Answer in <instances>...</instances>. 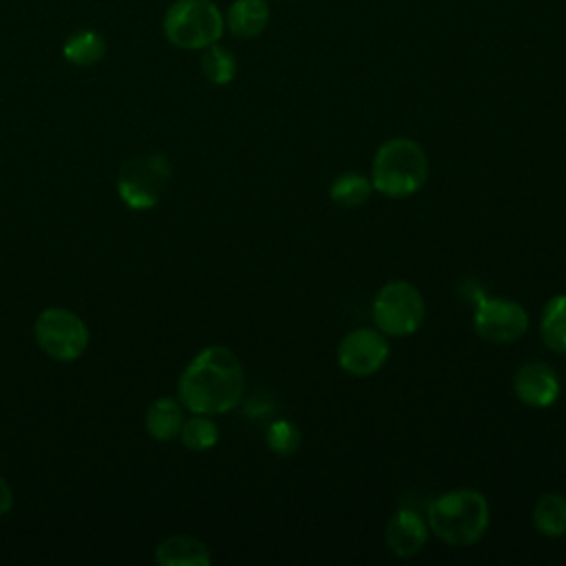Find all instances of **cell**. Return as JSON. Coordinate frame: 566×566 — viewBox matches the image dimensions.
<instances>
[{
  "label": "cell",
  "instance_id": "ac0fdd59",
  "mask_svg": "<svg viewBox=\"0 0 566 566\" xmlns=\"http://www.w3.org/2000/svg\"><path fill=\"white\" fill-rule=\"evenodd\" d=\"M371 190H374V186H371L369 177H365L363 172L349 170V172L338 175L332 181L329 199L340 208H358L369 199Z\"/></svg>",
  "mask_w": 566,
  "mask_h": 566
},
{
  "label": "cell",
  "instance_id": "e0dca14e",
  "mask_svg": "<svg viewBox=\"0 0 566 566\" xmlns=\"http://www.w3.org/2000/svg\"><path fill=\"white\" fill-rule=\"evenodd\" d=\"M533 524L546 537L566 533V497L562 493H544L533 509Z\"/></svg>",
  "mask_w": 566,
  "mask_h": 566
},
{
  "label": "cell",
  "instance_id": "52a82bcc",
  "mask_svg": "<svg viewBox=\"0 0 566 566\" xmlns=\"http://www.w3.org/2000/svg\"><path fill=\"white\" fill-rule=\"evenodd\" d=\"M38 347L53 360H77L88 347L86 323L66 307H46L38 314L33 325Z\"/></svg>",
  "mask_w": 566,
  "mask_h": 566
},
{
  "label": "cell",
  "instance_id": "8992f818",
  "mask_svg": "<svg viewBox=\"0 0 566 566\" xmlns=\"http://www.w3.org/2000/svg\"><path fill=\"white\" fill-rule=\"evenodd\" d=\"M172 177V166L166 155L148 153L130 157L117 175V195L133 210L155 208Z\"/></svg>",
  "mask_w": 566,
  "mask_h": 566
},
{
  "label": "cell",
  "instance_id": "7402d4cb",
  "mask_svg": "<svg viewBox=\"0 0 566 566\" xmlns=\"http://www.w3.org/2000/svg\"><path fill=\"white\" fill-rule=\"evenodd\" d=\"M13 506V491L9 486V482L0 475V517L7 515Z\"/></svg>",
  "mask_w": 566,
  "mask_h": 566
},
{
  "label": "cell",
  "instance_id": "44dd1931",
  "mask_svg": "<svg viewBox=\"0 0 566 566\" xmlns=\"http://www.w3.org/2000/svg\"><path fill=\"white\" fill-rule=\"evenodd\" d=\"M265 444L276 455H292L301 447V431L292 420L276 418L265 429Z\"/></svg>",
  "mask_w": 566,
  "mask_h": 566
},
{
  "label": "cell",
  "instance_id": "9c48e42d",
  "mask_svg": "<svg viewBox=\"0 0 566 566\" xmlns=\"http://www.w3.org/2000/svg\"><path fill=\"white\" fill-rule=\"evenodd\" d=\"M336 358L349 376H374L389 358V340L378 327H356L338 343Z\"/></svg>",
  "mask_w": 566,
  "mask_h": 566
},
{
  "label": "cell",
  "instance_id": "8fae6325",
  "mask_svg": "<svg viewBox=\"0 0 566 566\" xmlns=\"http://www.w3.org/2000/svg\"><path fill=\"white\" fill-rule=\"evenodd\" d=\"M429 539V524L413 509H398L387 526L385 542L396 557H413Z\"/></svg>",
  "mask_w": 566,
  "mask_h": 566
},
{
  "label": "cell",
  "instance_id": "4fadbf2b",
  "mask_svg": "<svg viewBox=\"0 0 566 566\" xmlns=\"http://www.w3.org/2000/svg\"><path fill=\"white\" fill-rule=\"evenodd\" d=\"M223 18L232 35L250 40L265 31L270 22V7L265 0H234Z\"/></svg>",
  "mask_w": 566,
  "mask_h": 566
},
{
  "label": "cell",
  "instance_id": "ffe728a7",
  "mask_svg": "<svg viewBox=\"0 0 566 566\" xmlns=\"http://www.w3.org/2000/svg\"><path fill=\"white\" fill-rule=\"evenodd\" d=\"M179 438L192 451H208L219 442V427L210 420V416L195 413L192 418L184 420Z\"/></svg>",
  "mask_w": 566,
  "mask_h": 566
},
{
  "label": "cell",
  "instance_id": "9a60e30c",
  "mask_svg": "<svg viewBox=\"0 0 566 566\" xmlns=\"http://www.w3.org/2000/svg\"><path fill=\"white\" fill-rule=\"evenodd\" d=\"M62 55L75 66H93L106 55V40L93 29H77L64 40Z\"/></svg>",
  "mask_w": 566,
  "mask_h": 566
},
{
  "label": "cell",
  "instance_id": "5bb4252c",
  "mask_svg": "<svg viewBox=\"0 0 566 566\" xmlns=\"http://www.w3.org/2000/svg\"><path fill=\"white\" fill-rule=\"evenodd\" d=\"M184 424V405L179 398L161 396L146 409V431L157 442H170L179 436Z\"/></svg>",
  "mask_w": 566,
  "mask_h": 566
},
{
  "label": "cell",
  "instance_id": "7a4b0ae2",
  "mask_svg": "<svg viewBox=\"0 0 566 566\" xmlns=\"http://www.w3.org/2000/svg\"><path fill=\"white\" fill-rule=\"evenodd\" d=\"M489 502L475 489H451L427 509V524L444 544L462 548L475 544L489 528Z\"/></svg>",
  "mask_w": 566,
  "mask_h": 566
},
{
  "label": "cell",
  "instance_id": "ba28073f",
  "mask_svg": "<svg viewBox=\"0 0 566 566\" xmlns=\"http://www.w3.org/2000/svg\"><path fill=\"white\" fill-rule=\"evenodd\" d=\"M473 327L489 343H513L528 329V314L517 301L482 294L475 298Z\"/></svg>",
  "mask_w": 566,
  "mask_h": 566
},
{
  "label": "cell",
  "instance_id": "2e32d148",
  "mask_svg": "<svg viewBox=\"0 0 566 566\" xmlns=\"http://www.w3.org/2000/svg\"><path fill=\"white\" fill-rule=\"evenodd\" d=\"M539 336L555 354H566V294H555L546 301L539 318Z\"/></svg>",
  "mask_w": 566,
  "mask_h": 566
},
{
  "label": "cell",
  "instance_id": "5b68a950",
  "mask_svg": "<svg viewBox=\"0 0 566 566\" xmlns=\"http://www.w3.org/2000/svg\"><path fill=\"white\" fill-rule=\"evenodd\" d=\"M371 318L385 336H411L422 325L424 298L413 283L402 279L389 281L371 301Z\"/></svg>",
  "mask_w": 566,
  "mask_h": 566
},
{
  "label": "cell",
  "instance_id": "30bf717a",
  "mask_svg": "<svg viewBox=\"0 0 566 566\" xmlns=\"http://www.w3.org/2000/svg\"><path fill=\"white\" fill-rule=\"evenodd\" d=\"M513 391L524 405L544 409L559 398V378L546 363H526L515 371Z\"/></svg>",
  "mask_w": 566,
  "mask_h": 566
},
{
  "label": "cell",
  "instance_id": "6da1fadb",
  "mask_svg": "<svg viewBox=\"0 0 566 566\" xmlns=\"http://www.w3.org/2000/svg\"><path fill=\"white\" fill-rule=\"evenodd\" d=\"M243 387L245 376L239 356L230 347L208 345L181 371L177 398L192 413L217 416L239 405Z\"/></svg>",
  "mask_w": 566,
  "mask_h": 566
},
{
  "label": "cell",
  "instance_id": "7c38bea8",
  "mask_svg": "<svg viewBox=\"0 0 566 566\" xmlns=\"http://www.w3.org/2000/svg\"><path fill=\"white\" fill-rule=\"evenodd\" d=\"M155 562L159 566H208V546L190 535H170L155 548Z\"/></svg>",
  "mask_w": 566,
  "mask_h": 566
},
{
  "label": "cell",
  "instance_id": "d6986e66",
  "mask_svg": "<svg viewBox=\"0 0 566 566\" xmlns=\"http://www.w3.org/2000/svg\"><path fill=\"white\" fill-rule=\"evenodd\" d=\"M199 62H201L203 77L217 86L230 84L237 75V57L232 55V51H228L221 44L206 46Z\"/></svg>",
  "mask_w": 566,
  "mask_h": 566
},
{
  "label": "cell",
  "instance_id": "277c9868",
  "mask_svg": "<svg viewBox=\"0 0 566 566\" xmlns=\"http://www.w3.org/2000/svg\"><path fill=\"white\" fill-rule=\"evenodd\" d=\"M161 29L172 46L203 51L221 40L226 18L212 0H175L164 13Z\"/></svg>",
  "mask_w": 566,
  "mask_h": 566
},
{
  "label": "cell",
  "instance_id": "3957f363",
  "mask_svg": "<svg viewBox=\"0 0 566 566\" xmlns=\"http://www.w3.org/2000/svg\"><path fill=\"white\" fill-rule=\"evenodd\" d=\"M429 177V159L422 146L409 137L387 139L371 161V186L389 199L416 195Z\"/></svg>",
  "mask_w": 566,
  "mask_h": 566
}]
</instances>
